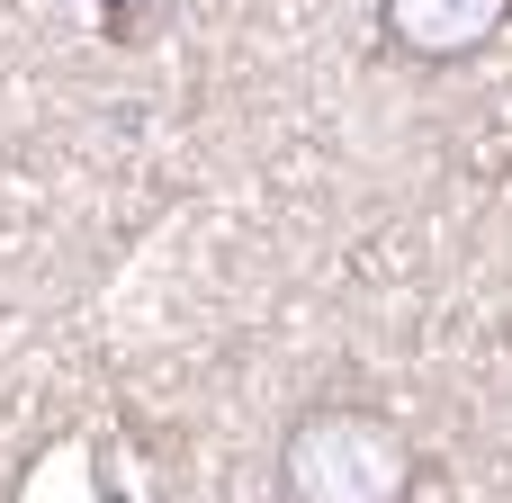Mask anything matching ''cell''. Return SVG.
<instances>
[{
	"label": "cell",
	"mask_w": 512,
	"mask_h": 503,
	"mask_svg": "<svg viewBox=\"0 0 512 503\" xmlns=\"http://www.w3.org/2000/svg\"><path fill=\"white\" fill-rule=\"evenodd\" d=\"M512 27V0H378V45L423 72H459L495 54Z\"/></svg>",
	"instance_id": "cell-2"
},
{
	"label": "cell",
	"mask_w": 512,
	"mask_h": 503,
	"mask_svg": "<svg viewBox=\"0 0 512 503\" xmlns=\"http://www.w3.org/2000/svg\"><path fill=\"white\" fill-rule=\"evenodd\" d=\"M414 486H423V450L369 396H315L279 423L270 450L279 503H414Z\"/></svg>",
	"instance_id": "cell-1"
}]
</instances>
